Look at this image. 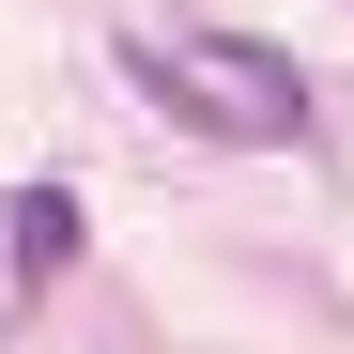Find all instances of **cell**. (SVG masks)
I'll use <instances>...</instances> for the list:
<instances>
[{"instance_id": "obj_1", "label": "cell", "mask_w": 354, "mask_h": 354, "mask_svg": "<svg viewBox=\"0 0 354 354\" xmlns=\"http://www.w3.org/2000/svg\"><path fill=\"white\" fill-rule=\"evenodd\" d=\"M124 77L169 108V124H201L216 154H292V139H308V77H292L262 31H216V16H139V31H124Z\"/></svg>"}, {"instance_id": "obj_2", "label": "cell", "mask_w": 354, "mask_h": 354, "mask_svg": "<svg viewBox=\"0 0 354 354\" xmlns=\"http://www.w3.org/2000/svg\"><path fill=\"white\" fill-rule=\"evenodd\" d=\"M0 231H16V262H31V277H62V262H77V201H62V185H16V216H0Z\"/></svg>"}]
</instances>
